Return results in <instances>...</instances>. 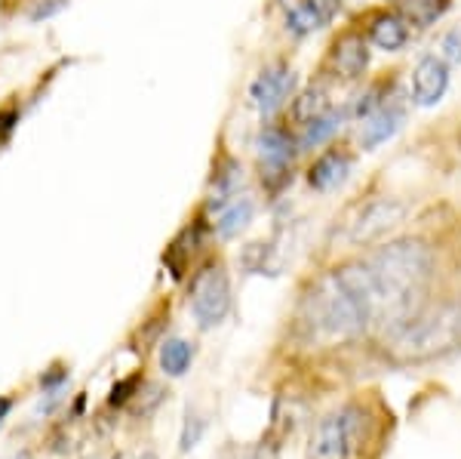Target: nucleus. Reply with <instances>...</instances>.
Segmentation results:
<instances>
[{"label": "nucleus", "instance_id": "7", "mask_svg": "<svg viewBox=\"0 0 461 459\" xmlns=\"http://www.w3.org/2000/svg\"><path fill=\"white\" fill-rule=\"evenodd\" d=\"M230 308V284L221 265H206L191 280V312L203 330L225 321Z\"/></svg>", "mask_w": 461, "mask_h": 459}, {"label": "nucleus", "instance_id": "4", "mask_svg": "<svg viewBox=\"0 0 461 459\" xmlns=\"http://www.w3.org/2000/svg\"><path fill=\"white\" fill-rule=\"evenodd\" d=\"M366 413L357 404H348L341 410H332L330 417H323L311 435L308 444V459H351L360 441Z\"/></svg>", "mask_w": 461, "mask_h": 459}, {"label": "nucleus", "instance_id": "17", "mask_svg": "<svg viewBox=\"0 0 461 459\" xmlns=\"http://www.w3.org/2000/svg\"><path fill=\"white\" fill-rule=\"evenodd\" d=\"M449 4L452 0H400V13H403V19L412 22V25L428 28L440 16H446Z\"/></svg>", "mask_w": 461, "mask_h": 459}, {"label": "nucleus", "instance_id": "5", "mask_svg": "<svg viewBox=\"0 0 461 459\" xmlns=\"http://www.w3.org/2000/svg\"><path fill=\"white\" fill-rule=\"evenodd\" d=\"M409 207L397 197H375V201L363 204L360 210L348 219L345 232H341V241L351 243V247H366V243H375L378 238L397 228L400 222L406 219Z\"/></svg>", "mask_w": 461, "mask_h": 459}, {"label": "nucleus", "instance_id": "9", "mask_svg": "<svg viewBox=\"0 0 461 459\" xmlns=\"http://www.w3.org/2000/svg\"><path fill=\"white\" fill-rule=\"evenodd\" d=\"M449 87V65L440 56H425L412 71V102L421 108H430L446 96Z\"/></svg>", "mask_w": 461, "mask_h": 459}, {"label": "nucleus", "instance_id": "1", "mask_svg": "<svg viewBox=\"0 0 461 459\" xmlns=\"http://www.w3.org/2000/svg\"><path fill=\"white\" fill-rule=\"evenodd\" d=\"M299 324L311 343H351L373 327H388L384 299L366 262H348L323 275L302 299Z\"/></svg>", "mask_w": 461, "mask_h": 459}, {"label": "nucleus", "instance_id": "18", "mask_svg": "<svg viewBox=\"0 0 461 459\" xmlns=\"http://www.w3.org/2000/svg\"><path fill=\"white\" fill-rule=\"evenodd\" d=\"M191 361H194V345L185 339H167L160 345V367L167 376H182L191 367Z\"/></svg>", "mask_w": 461, "mask_h": 459}, {"label": "nucleus", "instance_id": "8", "mask_svg": "<svg viewBox=\"0 0 461 459\" xmlns=\"http://www.w3.org/2000/svg\"><path fill=\"white\" fill-rule=\"evenodd\" d=\"M293 87H295V71L286 62L265 65L262 74L249 87L252 106L262 111V115H271V111H277L293 96Z\"/></svg>", "mask_w": 461, "mask_h": 459}, {"label": "nucleus", "instance_id": "22", "mask_svg": "<svg viewBox=\"0 0 461 459\" xmlns=\"http://www.w3.org/2000/svg\"><path fill=\"white\" fill-rule=\"evenodd\" d=\"M443 56L446 62H461V28H452V32H446L443 37Z\"/></svg>", "mask_w": 461, "mask_h": 459}, {"label": "nucleus", "instance_id": "14", "mask_svg": "<svg viewBox=\"0 0 461 459\" xmlns=\"http://www.w3.org/2000/svg\"><path fill=\"white\" fill-rule=\"evenodd\" d=\"M366 34L378 50L393 53V50H400L409 41V25L403 16H397V13H375V16L369 19Z\"/></svg>", "mask_w": 461, "mask_h": 459}, {"label": "nucleus", "instance_id": "2", "mask_svg": "<svg viewBox=\"0 0 461 459\" xmlns=\"http://www.w3.org/2000/svg\"><path fill=\"white\" fill-rule=\"evenodd\" d=\"M366 269L373 271L378 293L384 299L388 312V330L403 327L419 308V299L425 293L430 275H434V253L425 241L403 238L382 243L366 259Z\"/></svg>", "mask_w": 461, "mask_h": 459}, {"label": "nucleus", "instance_id": "10", "mask_svg": "<svg viewBox=\"0 0 461 459\" xmlns=\"http://www.w3.org/2000/svg\"><path fill=\"white\" fill-rule=\"evenodd\" d=\"M341 0H295V6L286 13V32L295 37H308L326 28L339 16Z\"/></svg>", "mask_w": 461, "mask_h": 459}, {"label": "nucleus", "instance_id": "23", "mask_svg": "<svg viewBox=\"0 0 461 459\" xmlns=\"http://www.w3.org/2000/svg\"><path fill=\"white\" fill-rule=\"evenodd\" d=\"M16 124H19V108H0V145L13 136Z\"/></svg>", "mask_w": 461, "mask_h": 459}, {"label": "nucleus", "instance_id": "3", "mask_svg": "<svg viewBox=\"0 0 461 459\" xmlns=\"http://www.w3.org/2000/svg\"><path fill=\"white\" fill-rule=\"evenodd\" d=\"M461 349V299L443 302L430 312H415L403 327L391 330L388 352L400 364L443 358Z\"/></svg>", "mask_w": 461, "mask_h": 459}, {"label": "nucleus", "instance_id": "20", "mask_svg": "<svg viewBox=\"0 0 461 459\" xmlns=\"http://www.w3.org/2000/svg\"><path fill=\"white\" fill-rule=\"evenodd\" d=\"M203 419H200L197 410H188V417H185V432H182V450L188 454L191 447H197L200 435H203Z\"/></svg>", "mask_w": 461, "mask_h": 459}, {"label": "nucleus", "instance_id": "27", "mask_svg": "<svg viewBox=\"0 0 461 459\" xmlns=\"http://www.w3.org/2000/svg\"><path fill=\"white\" fill-rule=\"evenodd\" d=\"M19 459H32V456H28V454H22V456H19Z\"/></svg>", "mask_w": 461, "mask_h": 459}, {"label": "nucleus", "instance_id": "15", "mask_svg": "<svg viewBox=\"0 0 461 459\" xmlns=\"http://www.w3.org/2000/svg\"><path fill=\"white\" fill-rule=\"evenodd\" d=\"M348 117V111H332L326 108L323 115H317L314 121L302 124V136H299V148H317L323 142H330L332 136L341 130V121Z\"/></svg>", "mask_w": 461, "mask_h": 459}, {"label": "nucleus", "instance_id": "21", "mask_svg": "<svg viewBox=\"0 0 461 459\" xmlns=\"http://www.w3.org/2000/svg\"><path fill=\"white\" fill-rule=\"evenodd\" d=\"M65 4H68V0H37L34 10L28 13V19H32V22L50 19V16H56L59 10H65Z\"/></svg>", "mask_w": 461, "mask_h": 459}, {"label": "nucleus", "instance_id": "16", "mask_svg": "<svg viewBox=\"0 0 461 459\" xmlns=\"http://www.w3.org/2000/svg\"><path fill=\"white\" fill-rule=\"evenodd\" d=\"M252 213H256V204H252V197H234L225 210L219 213V219H215V232L221 234V238H237V234L243 232V228L252 222Z\"/></svg>", "mask_w": 461, "mask_h": 459}, {"label": "nucleus", "instance_id": "6", "mask_svg": "<svg viewBox=\"0 0 461 459\" xmlns=\"http://www.w3.org/2000/svg\"><path fill=\"white\" fill-rule=\"evenodd\" d=\"M299 139L286 127H265L256 139L258 164H262V182L271 191H280L293 182V158L299 151Z\"/></svg>", "mask_w": 461, "mask_h": 459}, {"label": "nucleus", "instance_id": "24", "mask_svg": "<svg viewBox=\"0 0 461 459\" xmlns=\"http://www.w3.org/2000/svg\"><path fill=\"white\" fill-rule=\"evenodd\" d=\"M221 459H271V456H267L265 447H256V450H228Z\"/></svg>", "mask_w": 461, "mask_h": 459}, {"label": "nucleus", "instance_id": "25", "mask_svg": "<svg viewBox=\"0 0 461 459\" xmlns=\"http://www.w3.org/2000/svg\"><path fill=\"white\" fill-rule=\"evenodd\" d=\"M132 389H136V380H126L121 386H114V391H111V404H123Z\"/></svg>", "mask_w": 461, "mask_h": 459}, {"label": "nucleus", "instance_id": "12", "mask_svg": "<svg viewBox=\"0 0 461 459\" xmlns=\"http://www.w3.org/2000/svg\"><path fill=\"white\" fill-rule=\"evenodd\" d=\"M354 173V154H348L345 148H330L311 164L308 182L314 191H336L339 185L348 182V176Z\"/></svg>", "mask_w": 461, "mask_h": 459}, {"label": "nucleus", "instance_id": "19", "mask_svg": "<svg viewBox=\"0 0 461 459\" xmlns=\"http://www.w3.org/2000/svg\"><path fill=\"white\" fill-rule=\"evenodd\" d=\"M326 108H330V102H326V93L320 90V87H311V90H304L299 99H295L293 117L299 124H308V121H314L317 115H323Z\"/></svg>", "mask_w": 461, "mask_h": 459}, {"label": "nucleus", "instance_id": "11", "mask_svg": "<svg viewBox=\"0 0 461 459\" xmlns=\"http://www.w3.org/2000/svg\"><path fill=\"white\" fill-rule=\"evenodd\" d=\"M406 124V108L400 102H384L382 108H375L373 115L363 117L360 124V145L366 151H375L382 142H388L391 136H397V130Z\"/></svg>", "mask_w": 461, "mask_h": 459}, {"label": "nucleus", "instance_id": "26", "mask_svg": "<svg viewBox=\"0 0 461 459\" xmlns=\"http://www.w3.org/2000/svg\"><path fill=\"white\" fill-rule=\"evenodd\" d=\"M10 410H13V401H10V398H0V423H4V417H6Z\"/></svg>", "mask_w": 461, "mask_h": 459}, {"label": "nucleus", "instance_id": "13", "mask_svg": "<svg viewBox=\"0 0 461 459\" xmlns=\"http://www.w3.org/2000/svg\"><path fill=\"white\" fill-rule=\"evenodd\" d=\"M332 65H336V71L348 80L363 78V71H366V65H369V50H366L363 34H357V32L341 34L339 41L332 43Z\"/></svg>", "mask_w": 461, "mask_h": 459}]
</instances>
